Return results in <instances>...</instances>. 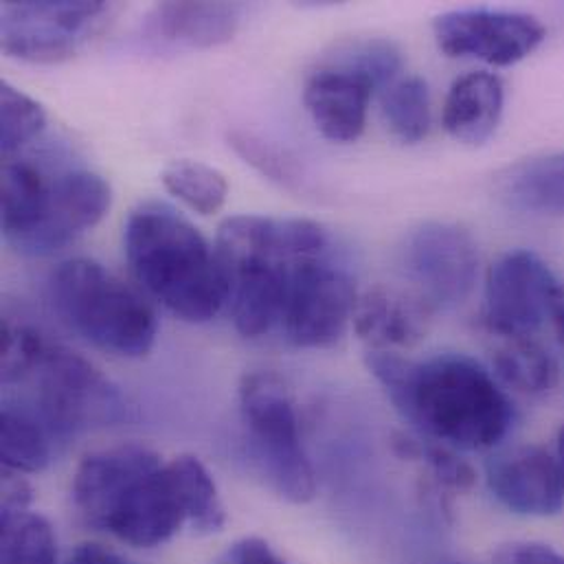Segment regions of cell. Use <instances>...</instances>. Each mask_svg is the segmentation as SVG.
Returning <instances> with one entry per match:
<instances>
[{"mask_svg": "<svg viewBox=\"0 0 564 564\" xmlns=\"http://www.w3.org/2000/svg\"><path fill=\"white\" fill-rule=\"evenodd\" d=\"M367 367L395 409L429 440L455 451H486L510 431L514 411L495 376L464 354L409 360L367 354Z\"/></svg>", "mask_w": 564, "mask_h": 564, "instance_id": "obj_1", "label": "cell"}, {"mask_svg": "<svg viewBox=\"0 0 564 564\" xmlns=\"http://www.w3.org/2000/svg\"><path fill=\"white\" fill-rule=\"evenodd\" d=\"M106 13L110 4L101 0L4 2L0 9L2 48L22 62H64L99 29Z\"/></svg>", "mask_w": 564, "mask_h": 564, "instance_id": "obj_9", "label": "cell"}, {"mask_svg": "<svg viewBox=\"0 0 564 564\" xmlns=\"http://www.w3.org/2000/svg\"><path fill=\"white\" fill-rule=\"evenodd\" d=\"M329 62L362 73L382 90L398 79L402 70V53L393 42L380 37L347 42L336 48Z\"/></svg>", "mask_w": 564, "mask_h": 564, "instance_id": "obj_28", "label": "cell"}, {"mask_svg": "<svg viewBox=\"0 0 564 564\" xmlns=\"http://www.w3.org/2000/svg\"><path fill=\"white\" fill-rule=\"evenodd\" d=\"M159 464L161 457L141 444H121L84 457L70 486L75 510L90 528L101 530L119 495Z\"/></svg>", "mask_w": 564, "mask_h": 564, "instance_id": "obj_17", "label": "cell"}, {"mask_svg": "<svg viewBox=\"0 0 564 564\" xmlns=\"http://www.w3.org/2000/svg\"><path fill=\"white\" fill-rule=\"evenodd\" d=\"M506 88L501 77L488 70H473L451 86L442 123L444 130L464 145L488 143L503 117Z\"/></svg>", "mask_w": 564, "mask_h": 564, "instance_id": "obj_19", "label": "cell"}, {"mask_svg": "<svg viewBox=\"0 0 564 564\" xmlns=\"http://www.w3.org/2000/svg\"><path fill=\"white\" fill-rule=\"evenodd\" d=\"M236 2H161L141 22V37L163 51H194L227 44L238 33Z\"/></svg>", "mask_w": 564, "mask_h": 564, "instance_id": "obj_16", "label": "cell"}, {"mask_svg": "<svg viewBox=\"0 0 564 564\" xmlns=\"http://www.w3.org/2000/svg\"><path fill=\"white\" fill-rule=\"evenodd\" d=\"M435 42L448 57L512 66L532 55L547 37L545 24L523 11L455 9L435 18Z\"/></svg>", "mask_w": 564, "mask_h": 564, "instance_id": "obj_12", "label": "cell"}, {"mask_svg": "<svg viewBox=\"0 0 564 564\" xmlns=\"http://www.w3.org/2000/svg\"><path fill=\"white\" fill-rule=\"evenodd\" d=\"M550 318L554 323L556 336L563 343L564 347V282H558L556 292L552 296V305H550Z\"/></svg>", "mask_w": 564, "mask_h": 564, "instance_id": "obj_34", "label": "cell"}, {"mask_svg": "<svg viewBox=\"0 0 564 564\" xmlns=\"http://www.w3.org/2000/svg\"><path fill=\"white\" fill-rule=\"evenodd\" d=\"M433 310L415 294L376 285L358 296L354 310L356 334L376 351L411 347L429 332Z\"/></svg>", "mask_w": 564, "mask_h": 564, "instance_id": "obj_18", "label": "cell"}, {"mask_svg": "<svg viewBox=\"0 0 564 564\" xmlns=\"http://www.w3.org/2000/svg\"><path fill=\"white\" fill-rule=\"evenodd\" d=\"M33 376L40 413L48 433L57 437L128 420L130 406L123 393L79 354L48 347Z\"/></svg>", "mask_w": 564, "mask_h": 564, "instance_id": "obj_7", "label": "cell"}, {"mask_svg": "<svg viewBox=\"0 0 564 564\" xmlns=\"http://www.w3.org/2000/svg\"><path fill=\"white\" fill-rule=\"evenodd\" d=\"M378 86L362 73L327 62L310 75L303 104L316 130L334 143H354L365 132L371 95Z\"/></svg>", "mask_w": 564, "mask_h": 564, "instance_id": "obj_14", "label": "cell"}, {"mask_svg": "<svg viewBox=\"0 0 564 564\" xmlns=\"http://www.w3.org/2000/svg\"><path fill=\"white\" fill-rule=\"evenodd\" d=\"M48 347L42 343L40 334L29 325L2 323L0 340V376L4 384L20 382L37 371Z\"/></svg>", "mask_w": 564, "mask_h": 564, "instance_id": "obj_29", "label": "cell"}, {"mask_svg": "<svg viewBox=\"0 0 564 564\" xmlns=\"http://www.w3.org/2000/svg\"><path fill=\"white\" fill-rule=\"evenodd\" d=\"M229 145L245 163L256 167L269 181L282 185L285 189H303V172L282 145L251 130H231Z\"/></svg>", "mask_w": 564, "mask_h": 564, "instance_id": "obj_26", "label": "cell"}, {"mask_svg": "<svg viewBox=\"0 0 564 564\" xmlns=\"http://www.w3.org/2000/svg\"><path fill=\"white\" fill-rule=\"evenodd\" d=\"M132 275L187 323H207L227 305V280L216 249L174 207L141 203L123 227Z\"/></svg>", "mask_w": 564, "mask_h": 564, "instance_id": "obj_3", "label": "cell"}, {"mask_svg": "<svg viewBox=\"0 0 564 564\" xmlns=\"http://www.w3.org/2000/svg\"><path fill=\"white\" fill-rule=\"evenodd\" d=\"M165 189L200 216L218 214L229 196L227 176L200 161H174L161 176Z\"/></svg>", "mask_w": 564, "mask_h": 564, "instance_id": "obj_24", "label": "cell"}, {"mask_svg": "<svg viewBox=\"0 0 564 564\" xmlns=\"http://www.w3.org/2000/svg\"><path fill=\"white\" fill-rule=\"evenodd\" d=\"M413 459H424L426 466L431 468L435 481L442 486V488H448V490H455V492H464V490H470L477 481V473L473 470V466L468 462H464L455 448H448L444 444H437V442H426L422 444L417 440V446H415V455Z\"/></svg>", "mask_w": 564, "mask_h": 564, "instance_id": "obj_30", "label": "cell"}, {"mask_svg": "<svg viewBox=\"0 0 564 564\" xmlns=\"http://www.w3.org/2000/svg\"><path fill=\"white\" fill-rule=\"evenodd\" d=\"M46 126L44 108L9 82L0 84V150L4 156L33 141Z\"/></svg>", "mask_w": 564, "mask_h": 564, "instance_id": "obj_27", "label": "cell"}, {"mask_svg": "<svg viewBox=\"0 0 564 564\" xmlns=\"http://www.w3.org/2000/svg\"><path fill=\"white\" fill-rule=\"evenodd\" d=\"M2 234L22 256L46 258L108 214L110 185L95 172L70 167L46 172L31 159L2 165Z\"/></svg>", "mask_w": 564, "mask_h": 564, "instance_id": "obj_4", "label": "cell"}, {"mask_svg": "<svg viewBox=\"0 0 564 564\" xmlns=\"http://www.w3.org/2000/svg\"><path fill=\"white\" fill-rule=\"evenodd\" d=\"M0 453L7 473L33 475L44 470L51 459L46 426L29 413L7 406L2 411Z\"/></svg>", "mask_w": 564, "mask_h": 564, "instance_id": "obj_25", "label": "cell"}, {"mask_svg": "<svg viewBox=\"0 0 564 564\" xmlns=\"http://www.w3.org/2000/svg\"><path fill=\"white\" fill-rule=\"evenodd\" d=\"M400 267L431 310L455 307L477 283L479 247L464 227L429 220L404 238Z\"/></svg>", "mask_w": 564, "mask_h": 564, "instance_id": "obj_10", "label": "cell"}, {"mask_svg": "<svg viewBox=\"0 0 564 564\" xmlns=\"http://www.w3.org/2000/svg\"><path fill=\"white\" fill-rule=\"evenodd\" d=\"M240 415L249 455L267 484L292 503L316 497V475L301 444L288 389L275 373H247L240 384Z\"/></svg>", "mask_w": 564, "mask_h": 564, "instance_id": "obj_6", "label": "cell"}, {"mask_svg": "<svg viewBox=\"0 0 564 564\" xmlns=\"http://www.w3.org/2000/svg\"><path fill=\"white\" fill-rule=\"evenodd\" d=\"M499 196L514 212L564 218V150L508 167L499 176Z\"/></svg>", "mask_w": 564, "mask_h": 564, "instance_id": "obj_20", "label": "cell"}, {"mask_svg": "<svg viewBox=\"0 0 564 564\" xmlns=\"http://www.w3.org/2000/svg\"><path fill=\"white\" fill-rule=\"evenodd\" d=\"M490 492L523 517H554L563 510L564 484L558 462L539 446H523L488 466Z\"/></svg>", "mask_w": 564, "mask_h": 564, "instance_id": "obj_15", "label": "cell"}, {"mask_svg": "<svg viewBox=\"0 0 564 564\" xmlns=\"http://www.w3.org/2000/svg\"><path fill=\"white\" fill-rule=\"evenodd\" d=\"M218 564H288L282 556L262 539H245L231 545Z\"/></svg>", "mask_w": 564, "mask_h": 564, "instance_id": "obj_32", "label": "cell"}, {"mask_svg": "<svg viewBox=\"0 0 564 564\" xmlns=\"http://www.w3.org/2000/svg\"><path fill=\"white\" fill-rule=\"evenodd\" d=\"M558 280L550 264L528 249L508 251L488 271L484 323L503 338H530L550 316Z\"/></svg>", "mask_w": 564, "mask_h": 564, "instance_id": "obj_13", "label": "cell"}, {"mask_svg": "<svg viewBox=\"0 0 564 564\" xmlns=\"http://www.w3.org/2000/svg\"><path fill=\"white\" fill-rule=\"evenodd\" d=\"M356 301L354 278L332 251L296 262L283 303L285 338L301 349L336 345L354 321Z\"/></svg>", "mask_w": 564, "mask_h": 564, "instance_id": "obj_8", "label": "cell"}, {"mask_svg": "<svg viewBox=\"0 0 564 564\" xmlns=\"http://www.w3.org/2000/svg\"><path fill=\"white\" fill-rule=\"evenodd\" d=\"M382 115L400 143L415 145L431 130V95L429 84L417 75L393 79L382 90Z\"/></svg>", "mask_w": 564, "mask_h": 564, "instance_id": "obj_22", "label": "cell"}, {"mask_svg": "<svg viewBox=\"0 0 564 564\" xmlns=\"http://www.w3.org/2000/svg\"><path fill=\"white\" fill-rule=\"evenodd\" d=\"M48 296L68 327L108 354L143 358L154 347L159 321L152 305L93 260L62 262L48 278Z\"/></svg>", "mask_w": 564, "mask_h": 564, "instance_id": "obj_5", "label": "cell"}, {"mask_svg": "<svg viewBox=\"0 0 564 564\" xmlns=\"http://www.w3.org/2000/svg\"><path fill=\"white\" fill-rule=\"evenodd\" d=\"M499 380L523 393L545 395L558 382V362L532 338H510L495 356Z\"/></svg>", "mask_w": 564, "mask_h": 564, "instance_id": "obj_21", "label": "cell"}, {"mask_svg": "<svg viewBox=\"0 0 564 564\" xmlns=\"http://www.w3.org/2000/svg\"><path fill=\"white\" fill-rule=\"evenodd\" d=\"M558 468H561V477H563L564 484V426L561 429V433H558Z\"/></svg>", "mask_w": 564, "mask_h": 564, "instance_id": "obj_35", "label": "cell"}, {"mask_svg": "<svg viewBox=\"0 0 564 564\" xmlns=\"http://www.w3.org/2000/svg\"><path fill=\"white\" fill-rule=\"evenodd\" d=\"M192 523L189 495L178 459L137 477L110 508L101 530L132 547H159Z\"/></svg>", "mask_w": 564, "mask_h": 564, "instance_id": "obj_11", "label": "cell"}, {"mask_svg": "<svg viewBox=\"0 0 564 564\" xmlns=\"http://www.w3.org/2000/svg\"><path fill=\"white\" fill-rule=\"evenodd\" d=\"M495 564H564V554L543 543H512L497 554Z\"/></svg>", "mask_w": 564, "mask_h": 564, "instance_id": "obj_31", "label": "cell"}, {"mask_svg": "<svg viewBox=\"0 0 564 564\" xmlns=\"http://www.w3.org/2000/svg\"><path fill=\"white\" fill-rule=\"evenodd\" d=\"M325 229L303 218L234 216L216 238L227 280V305L236 329L247 338L282 323L283 303L296 262L329 251Z\"/></svg>", "mask_w": 564, "mask_h": 564, "instance_id": "obj_2", "label": "cell"}, {"mask_svg": "<svg viewBox=\"0 0 564 564\" xmlns=\"http://www.w3.org/2000/svg\"><path fill=\"white\" fill-rule=\"evenodd\" d=\"M0 563H57V545L51 523L29 510H2Z\"/></svg>", "mask_w": 564, "mask_h": 564, "instance_id": "obj_23", "label": "cell"}, {"mask_svg": "<svg viewBox=\"0 0 564 564\" xmlns=\"http://www.w3.org/2000/svg\"><path fill=\"white\" fill-rule=\"evenodd\" d=\"M66 564H128L119 554H115L108 547H101L97 543H84L79 545Z\"/></svg>", "mask_w": 564, "mask_h": 564, "instance_id": "obj_33", "label": "cell"}]
</instances>
